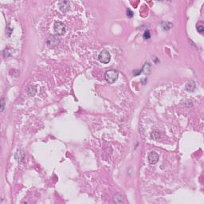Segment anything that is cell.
<instances>
[{
  "mask_svg": "<svg viewBox=\"0 0 204 204\" xmlns=\"http://www.w3.org/2000/svg\"><path fill=\"white\" fill-rule=\"evenodd\" d=\"M118 76H119V73L116 70H108L105 73V79L108 83H114L117 80Z\"/></svg>",
  "mask_w": 204,
  "mask_h": 204,
  "instance_id": "cell-1",
  "label": "cell"
},
{
  "mask_svg": "<svg viewBox=\"0 0 204 204\" xmlns=\"http://www.w3.org/2000/svg\"><path fill=\"white\" fill-rule=\"evenodd\" d=\"M54 33L58 35V36H61L64 35L66 31V27L65 25L61 22H57L54 26Z\"/></svg>",
  "mask_w": 204,
  "mask_h": 204,
  "instance_id": "cell-2",
  "label": "cell"
},
{
  "mask_svg": "<svg viewBox=\"0 0 204 204\" xmlns=\"http://www.w3.org/2000/svg\"><path fill=\"white\" fill-rule=\"evenodd\" d=\"M98 58H99V61H101V63L107 64L111 60L110 53L107 50H102L99 54Z\"/></svg>",
  "mask_w": 204,
  "mask_h": 204,
  "instance_id": "cell-3",
  "label": "cell"
},
{
  "mask_svg": "<svg viewBox=\"0 0 204 204\" xmlns=\"http://www.w3.org/2000/svg\"><path fill=\"white\" fill-rule=\"evenodd\" d=\"M58 8L62 13H66L70 10V2L69 1H60L58 3Z\"/></svg>",
  "mask_w": 204,
  "mask_h": 204,
  "instance_id": "cell-4",
  "label": "cell"
},
{
  "mask_svg": "<svg viewBox=\"0 0 204 204\" xmlns=\"http://www.w3.org/2000/svg\"><path fill=\"white\" fill-rule=\"evenodd\" d=\"M159 160V155L155 151H151L148 154V161L151 164H155Z\"/></svg>",
  "mask_w": 204,
  "mask_h": 204,
  "instance_id": "cell-5",
  "label": "cell"
},
{
  "mask_svg": "<svg viewBox=\"0 0 204 204\" xmlns=\"http://www.w3.org/2000/svg\"><path fill=\"white\" fill-rule=\"evenodd\" d=\"M58 43H59V39L56 36H54V35H51L48 38V40H47V44L49 46H55L57 45H58Z\"/></svg>",
  "mask_w": 204,
  "mask_h": 204,
  "instance_id": "cell-6",
  "label": "cell"
},
{
  "mask_svg": "<svg viewBox=\"0 0 204 204\" xmlns=\"http://www.w3.org/2000/svg\"><path fill=\"white\" fill-rule=\"evenodd\" d=\"M113 201L117 203H124V199H123L121 194H116L114 197H113Z\"/></svg>",
  "mask_w": 204,
  "mask_h": 204,
  "instance_id": "cell-7",
  "label": "cell"
},
{
  "mask_svg": "<svg viewBox=\"0 0 204 204\" xmlns=\"http://www.w3.org/2000/svg\"><path fill=\"white\" fill-rule=\"evenodd\" d=\"M194 88H195V84H194V81H190L186 85V89L187 91H189V92L193 91L194 89Z\"/></svg>",
  "mask_w": 204,
  "mask_h": 204,
  "instance_id": "cell-8",
  "label": "cell"
},
{
  "mask_svg": "<svg viewBox=\"0 0 204 204\" xmlns=\"http://www.w3.org/2000/svg\"><path fill=\"white\" fill-rule=\"evenodd\" d=\"M24 156H25V154L23 153L22 151H18L17 152H16V154H15V159L18 161H19V160H23Z\"/></svg>",
  "mask_w": 204,
  "mask_h": 204,
  "instance_id": "cell-9",
  "label": "cell"
},
{
  "mask_svg": "<svg viewBox=\"0 0 204 204\" xmlns=\"http://www.w3.org/2000/svg\"><path fill=\"white\" fill-rule=\"evenodd\" d=\"M27 92H28V95H29V96H30V97L34 96L35 93H36V88L34 87V86L30 87L29 89H28Z\"/></svg>",
  "mask_w": 204,
  "mask_h": 204,
  "instance_id": "cell-10",
  "label": "cell"
},
{
  "mask_svg": "<svg viewBox=\"0 0 204 204\" xmlns=\"http://www.w3.org/2000/svg\"><path fill=\"white\" fill-rule=\"evenodd\" d=\"M161 27H162L163 30H168L171 27H172V24L167 22H164L162 23V26H161Z\"/></svg>",
  "mask_w": 204,
  "mask_h": 204,
  "instance_id": "cell-11",
  "label": "cell"
},
{
  "mask_svg": "<svg viewBox=\"0 0 204 204\" xmlns=\"http://www.w3.org/2000/svg\"><path fill=\"white\" fill-rule=\"evenodd\" d=\"M151 138H153L154 140H158L160 138V133L156 131L153 132L152 133H151Z\"/></svg>",
  "mask_w": 204,
  "mask_h": 204,
  "instance_id": "cell-12",
  "label": "cell"
},
{
  "mask_svg": "<svg viewBox=\"0 0 204 204\" xmlns=\"http://www.w3.org/2000/svg\"><path fill=\"white\" fill-rule=\"evenodd\" d=\"M5 100H4V98H2L1 99V102H0V105H1V112H3V111L4 110V108H5Z\"/></svg>",
  "mask_w": 204,
  "mask_h": 204,
  "instance_id": "cell-13",
  "label": "cell"
},
{
  "mask_svg": "<svg viewBox=\"0 0 204 204\" xmlns=\"http://www.w3.org/2000/svg\"><path fill=\"white\" fill-rule=\"evenodd\" d=\"M9 49H10L7 48V49H6L5 50L3 51V55H4L5 58H8V57L11 55V51H9Z\"/></svg>",
  "mask_w": 204,
  "mask_h": 204,
  "instance_id": "cell-14",
  "label": "cell"
},
{
  "mask_svg": "<svg viewBox=\"0 0 204 204\" xmlns=\"http://www.w3.org/2000/svg\"><path fill=\"white\" fill-rule=\"evenodd\" d=\"M144 39H149L151 38V34H150V32L148 31V30H146L145 32H144Z\"/></svg>",
  "mask_w": 204,
  "mask_h": 204,
  "instance_id": "cell-15",
  "label": "cell"
},
{
  "mask_svg": "<svg viewBox=\"0 0 204 204\" xmlns=\"http://www.w3.org/2000/svg\"><path fill=\"white\" fill-rule=\"evenodd\" d=\"M127 15H128V17H129V18H132V16H133V13H132V11L130 10V9H128L127 10Z\"/></svg>",
  "mask_w": 204,
  "mask_h": 204,
  "instance_id": "cell-16",
  "label": "cell"
},
{
  "mask_svg": "<svg viewBox=\"0 0 204 204\" xmlns=\"http://www.w3.org/2000/svg\"><path fill=\"white\" fill-rule=\"evenodd\" d=\"M197 30H198V31L199 32V33H203V31H204V28H203V26H199L198 27H197Z\"/></svg>",
  "mask_w": 204,
  "mask_h": 204,
  "instance_id": "cell-17",
  "label": "cell"
},
{
  "mask_svg": "<svg viewBox=\"0 0 204 204\" xmlns=\"http://www.w3.org/2000/svg\"><path fill=\"white\" fill-rule=\"evenodd\" d=\"M142 72V70H135L134 72H133V73H134V75L135 76H138L140 73Z\"/></svg>",
  "mask_w": 204,
  "mask_h": 204,
  "instance_id": "cell-18",
  "label": "cell"
}]
</instances>
